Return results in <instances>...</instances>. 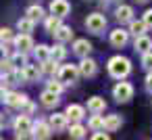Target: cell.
I'll return each instance as SVG.
<instances>
[{"instance_id":"obj_19","label":"cell","mask_w":152,"mask_h":140,"mask_svg":"<svg viewBox=\"0 0 152 140\" xmlns=\"http://www.w3.org/2000/svg\"><path fill=\"white\" fill-rule=\"evenodd\" d=\"M121 127V117L119 115H108L104 117V130L106 132H117Z\"/></svg>"},{"instance_id":"obj_24","label":"cell","mask_w":152,"mask_h":140,"mask_svg":"<svg viewBox=\"0 0 152 140\" xmlns=\"http://www.w3.org/2000/svg\"><path fill=\"white\" fill-rule=\"evenodd\" d=\"M36 59H38L40 63L48 61V59H50V48H48V46H44V44H40V46L36 48Z\"/></svg>"},{"instance_id":"obj_26","label":"cell","mask_w":152,"mask_h":140,"mask_svg":"<svg viewBox=\"0 0 152 140\" xmlns=\"http://www.w3.org/2000/svg\"><path fill=\"white\" fill-rule=\"evenodd\" d=\"M27 17L34 19V21H40V19H44V9L42 7H29L27 9Z\"/></svg>"},{"instance_id":"obj_22","label":"cell","mask_w":152,"mask_h":140,"mask_svg":"<svg viewBox=\"0 0 152 140\" xmlns=\"http://www.w3.org/2000/svg\"><path fill=\"white\" fill-rule=\"evenodd\" d=\"M34 25H36V21H34V19H29V17H25V19H19V21H17V29H19L21 34H31V32H34Z\"/></svg>"},{"instance_id":"obj_32","label":"cell","mask_w":152,"mask_h":140,"mask_svg":"<svg viewBox=\"0 0 152 140\" xmlns=\"http://www.w3.org/2000/svg\"><path fill=\"white\" fill-rule=\"evenodd\" d=\"M42 71L44 73H56V61H44L42 63Z\"/></svg>"},{"instance_id":"obj_11","label":"cell","mask_w":152,"mask_h":140,"mask_svg":"<svg viewBox=\"0 0 152 140\" xmlns=\"http://www.w3.org/2000/svg\"><path fill=\"white\" fill-rule=\"evenodd\" d=\"M50 132H52V125H48L46 121H38V123H34V130H31V134H34L36 138H48Z\"/></svg>"},{"instance_id":"obj_2","label":"cell","mask_w":152,"mask_h":140,"mask_svg":"<svg viewBox=\"0 0 152 140\" xmlns=\"http://www.w3.org/2000/svg\"><path fill=\"white\" fill-rule=\"evenodd\" d=\"M86 27H88L92 34H100V32H104V27H106V17L100 15V13H92V15L86 19Z\"/></svg>"},{"instance_id":"obj_8","label":"cell","mask_w":152,"mask_h":140,"mask_svg":"<svg viewBox=\"0 0 152 140\" xmlns=\"http://www.w3.org/2000/svg\"><path fill=\"white\" fill-rule=\"evenodd\" d=\"M15 46L21 50V52H29V50H34L36 46H34V40H31V36L29 34H21V36H17L15 38Z\"/></svg>"},{"instance_id":"obj_37","label":"cell","mask_w":152,"mask_h":140,"mask_svg":"<svg viewBox=\"0 0 152 140\" xmlns=\"http://www.w3.org/2000/svg\"><path fill=\"white\" fill-rule=\"evenodd\" d=\"M94 138H96V140H102V138H108V136H106V134H100V132H98V134H94Z\"/></svg>"},{"instance_id":"obj_36","label":"cell","mask_w":152,"mask_h":140,"mask_svg":"<svg viewBox=\"0 0 152 140\" xmlns=\"http://www.w3.org/2000/svg\"><path fill=\"white\" fill-rule=\"evenodd\" d=\"M146 88L152 92V71H150V73H148V77H146Z\"/></svg>"},{"instance_id":"obj_5","label":"cell","mask_w":152,"mask_h":140,"mask_svg":"<svg viewBox=\"0 0 152 140\" xmlns=\"http://www.w3.org/2000/svg\"><path fill=\"white\" fill-rule=\"evenodd\" d=\"M31 130H34V125H31V121H29L27 115H19L15 119V132H17V136H27Z\"/></svg>"},{"instance_id":"obj_18","label":"cell","mask_w":152,"mask_h":140,"mask_svg":"<svg viewBox=\"0 0 152 140\" xmlns=\"http://www.w3.org/2000/svg\"><path fill=\"white\" fill-rule=\"evenodd\" d=\"M65 113H67V117H69V119H73V121H79V119L86 115V111H83V107H81V105H69Z\"/></svg>"},{"instance_id":"obj_4","label":"cell","mask_w":152,"mask_h":140,"mask_svg":"<svg viewBox=\"0 0 152 140\" xmlns=\"http://www.w3.org/2000/svg\"><path fill=\"white\" fill-rule=\"evenodd\" d=\"M77 73H79V67H73V65H63L58 69V80L63 84H73L77 80Z\"/></svg>"},{"instance_id":"obj_33","label":"cell","mask_w":152,"mask_h":140,"mask_svg":"<svg viewBox=\"0 0 152 140\" xmlns=\"http://www.w3.org/2000/svg\"><path fill=\"white\" fill-rule=\"evenodd\" d=\"M48 90H52V92L61 94V92H63V84H61V80H58V82H54V80H52V82H48Z\"/></svg>"},{"instance_id":"obj_27","label":"cell","mask_w":152,"mask_h":140,"mask_svg":"<svg viewBox=\"0 0 152 140\" xmlns=\"http://www.w3.org/2000/svg\"><path fill=\"white\" fill-rule=\"evenodd\" d=\"M61 44H63V42H61ZM61 44H58V46H54V48L50 50V59H52V61H56V63H58V61H63V59H65V55H67V50H65Z\"/></svg>"},{"instance_id":"obj_15","label":"cell","mask_w":152,"mask_h":140,"mask_svg":"<svg viewBox=\"0 0 152 140\" xmlns=\"http://www.w3.org/2000/svg\"><path fill=\"white\" fill-rule=\"evenodd\" d=\"M117 21H121V23H125V21H131L133 19V9L131 7H127V4H123V7H119L117 9Z\"/></svg>"},{"instance_id":"obj_29","label":"cell","mask_w":152,"mask_h":140,"mask_svg":"<svg viewBox=\"0 0 152 140\" xmlns=\"http://www.w3.org/2000/svg\"><path fill=\"white\" fill-rule=\"evenodd\" d=\"M23 69H25V75H27V82H34V80H36V77L40 75V71H42V69H40L38 65H27V67H23Z\"/></svg>"},{"instance_id":"obj_28","label":"cell","mask_w":152,"mask_h":140,"mask_svg":"<svg viewBox=\"0 0 152 140\" xmlns=\"http://www.w3.org/2000/svg\"><path fill=\"white\" fill-rule=\"evenodd\" d=\"M90 127H92L94 132L102 130V127H104V117H100L98 113H94V115L90 117Z\"/></svg>"},{"instance_id":"obj_14","label":"cell","mask_w":152,"mask_h":140,"mask_svg":"<svg viewBox=\"0 0 152 140\" xmlns=\"http://www.w3.org/2000/svg\"><path fill=\"white\" fill-rule=\"evenodd\" d=\"M2 98H4V102H7L9 107H23V105H25V96H21V94H17V92H7Z\"/></svg>"},{"instance_id":"obj_20","label":"cell","mask_w":152,"mask_h":140,"mask_svg":"<svg viewBox=\"0 0 152 140\" xmlns=\"http://www.w3.org/2000/svg\"><path fill=\"white\" fill-rule=\"evenodd\" d=\"M146 29H148V25H146L144 19H142V21H133V19H131V21H129V32H131L135 38H137V36H144Z\"/></svg>"},{"instance_id":"obj_7","label":"cell","mask_w":152,"mask_h":140,"mask_svg":"<svg viewBox=\"0 0 152 140\" xmlns=\"http://www.w3.org/2000/svg\"><path fill=\"white\" fill-rule=\"evenodd\" d=\"M71 11V4L67 0H52L50 2V13L52 15H58V17H67Z\"/></svg>"},{"instance_id":"obj_35","label":"cell","mask_w":152,"mask_h":140,"mask_svg":"<svg viewBox=\"0 0 152 140\" xmlns=\"http://www.w3.org/2000/svg\"><path fill=\"white\" fill-rule=\"evenodd\" d=\"M144 21H146L148 29H152V9H148V11L144 13Z\"/></svg>"},{"instance_id":"obj_12","label":"cell","mask_w":152,"mask_h":140,"mask_svg":"<svg viewBox=\"0 0 152 140\" xmlns=\"http://www.w3.org/2000/svg\"><path fill=\"white\" fill-rule=\"evenodd\" d=\"M90 50H92V44L88 42V40H75V44H73V52L77 55V57H88L90 55Z\"/></svg>"},{"instance_id":"obj_16","label":"cell","mask_w":152,"mask_h":140,"mask_svg":"<svg viewBox=\"0 0 152 140\" xmlns=\"http://www.w3.org/2000/svg\"><path fill=\"white\" fill-rule=\"evenodd\" d=\"M150 48H152V40L148 38V36H137L135 38V50L137 52H150Z\"/></svg>"},{"instance_id":"obj_3","label":"cell","mask_w":152,"mask_h":140,"mask_svg":"<svg viewBox=\"0 0 152 140\" xmlns=\"http://www.w3.org/2000/svg\"><path fill=\"white\" fill-rule=\"evenodd\" d=\"M113 96L117 98V102H127V100L133 96V86L127 84V82H119V84L113 88Z\"/></svg>"},{"instance_id":"obj_6","label":"cell","mask_w":152,"mask_h":140,"mask_svg":"<svg viewBox=\"0 0 152 140\" xmlns=\"http://www.w3.org/2000/svg\"><path fill=\"white\" fill-rule=\"evenodd\" d=\"M127 40H129V32H125V29H113L110 32V44L115 48H123L127 44Z\"/></svg>"},{"instance_id":"obj_17","label":"cell","mask_w":152,"mask_h":140,"mask_svg":"<svg viewBox=\"0 0 152 140\" xmlns=\"http://www.w3.org/2000/svg\"><path fill=\"white\" fill-rule=\"evenodd\" d=\"M88 109H90L92 113H102V111L106 109V102H104V98H100V96H92V98L88 100Z\"/></svg>"},{"instance_id":"obj_31","label":"cell","mask_w":152,"mask_h":140,"mask_svg":"<svg viewBox=\"0 0 152 140\" xmlns=\"http://www.w3.org/2000/svg\"><path fill=\"white\" fill-rule=\"evenodd\" d=\"M142 67H144L146 71H152V50H150V52H144V57H142Z\"/></svg>"},{"instance_id":"obj_21","label":"cell","mask_w":152,"mask_h":140,"mask_svg":"<svg viewBox=\"0 0 152 140\" xmlns=\"http://www.w3.org/2000/svg\"><path fill=\"white\" fill-rule=\"evenodd\" d=\"M54 38H56L58 42H69V40L73 38V29L67 27V25H61V27L54 32Z\"/></svg>"},{"instance_id":"obj_30","label":"cell","mask_w":152,"mask_h":140,"mask_svg":"<svg viewBox=\"0 0 152 140\" xmlns=\"http://www.w3.org/2000/svg\"><path fill=\"white\" fill-rule=\"evenodd\" d=\"M69 134H71V138H83L86 136V127L79 125V123H75V125L69 127Z\"/></svg>"},{"instance_id":"obj_34","label":"cell","mask_w":152,"mask_h":140,"mask_svg":"<svg viewBox=\"0 0 152 140\" xmlns=\"http://www.w3.org/2000/svg\"><path fill=\"white\" fill-rule=\"evenodd\" d=\"M0 38H2V42H11L13 40V34L9 27H2V32H0Z\"/></svg>"},{"instance_id":"obj_23","label":"cell","mask_w":152,"mask_h":140,"mask_svg":"<svg viewBox=\"0 0 152 140\" xmlns=\"http://www.w3.org/2000/svg\"><path fill=\"white\" fill-rule=\"evenodd\" d=\"M61 19H63V17H58V15H50V17L46 19V23H44V25H46V32L54 34V32L61 27Z\"/></svg>"},{"instance_id":"obj_25","label":"cell","mask_w":152,"mask_h":140,"mask_svg":"<svg viewBox=\"0 0 152 140\" xmlns=\"http://www.w3.org/2000/svg\"><path fill=\"white\" fill-rule=\"evenodd\" d=\"M11 61H13L15 69H23V67H27V57H25V52H21V50H19Z\"/></svg>"},{"instance_id":"obj_1","label":"cell","mask_w":152,"mask_h":140,"mask_svg":"<svg viewBox=\"0 0 152 140\" xmlns=\"http://www.w3.org/2000/svg\"><path fill=\"white\" fill-rule=\"evenodd\" d=\"M129 71H131L129 59H125V57H113L108 61V73L115 80H123L125 75H129Z\"/></svg>"},{"instance_id":"obj_9","label":"cell","mask_w":152,"mask_h":140,"mask_svg":"<svg viewBox=\"0 0 152 140\" xmlns=\"http://www.w3.org/2000/svg\"><path fill=\"white\" fill-rule=\"evenodd\" d=\"M40 100H42V105H44V107H48V109H52V107H56V105H58V94L46 88V90L42 92V96H40Z\"/></svg>"},{"instance_id":"obj_38","label":"cell","mask_w":152,"mask_h":140,"mask_svg":"<svg viewBox=\"0 0 152 140\" xmlns=\"http://www.w3.org/2000/svg\"><path fill=\"white\" fill-rule=\"evenodd\" d=\"M137 2H148V0H137Z\"/></svg>"},{"instance_id":"obj_10","label":"cell","mask_w":152,"mask_h":140,"mask_svg":"<svg viewBox=\"0 0 152 140\" xmlns=\"http://www.w3.org/2000/svg\"><path fill=\"white\" fill-rule=\"evenodd\" d=\"M67 113H54L52 117H50V125H52V130L54 132H61V130H65L67 127Z\"/></svg>"},{"instance_id":"obj_13","label":"cell","mask_w":152,"mask_h":140,"mask_svg":"<svg viewBox=\"0 0 152 140\" xmlns=\"http://www.w3.org/2000/svg\"><path fill=\"white\" fill-rule=\"evenodd\" d=\"M79 73L86 75V77H92V75L96 73V63H94L92 59H86V57H83V61L79 63Z\"/></svg>"}]
</instances>
